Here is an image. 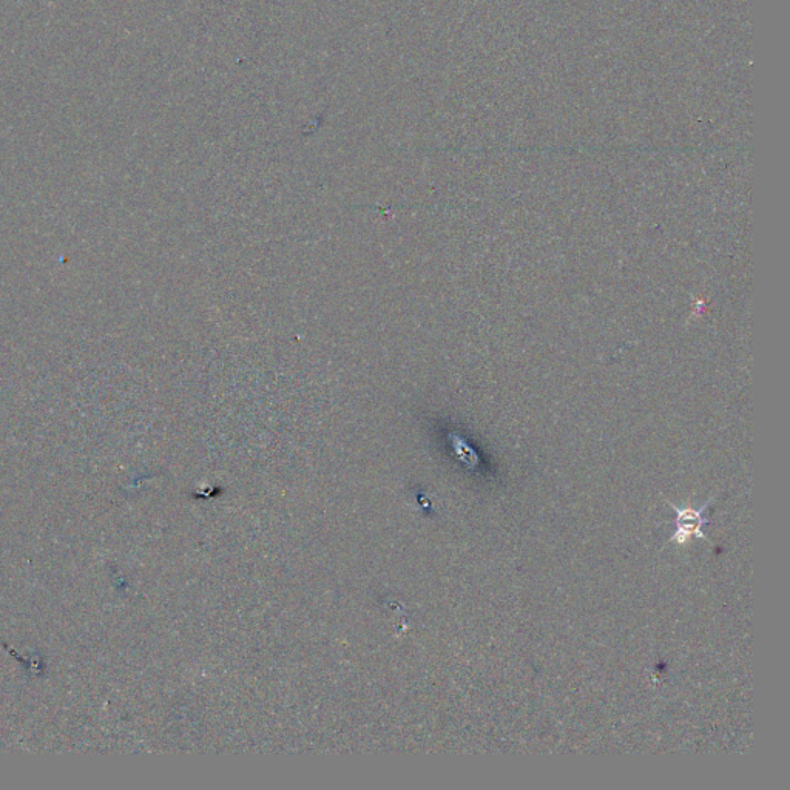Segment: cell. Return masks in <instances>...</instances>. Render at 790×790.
<instances>
[{"label": "cell", "mask_w": 790, "mask_h": 790, "mask_svg": "<svg viewBox=\"0 0 790 790\" xmlns=\"http://www.w3.org/2000/svg\"><path fill=\"white\" fill-rule=\"evenodd\" d=\"M713 499H715V496L710 497L706 504L699 508L678 507V505L673 504L670 500H666L667 504L672 507V510L675 511L676 514L675 533L670 537V544H675L676 547H686L690 537H698V539H703V541L712 544L707 534L704 533V525L710 522L709 519L704 517V513H706L707 508L712 504Z\"/></svg>", "instance_id": "1"}]
</instances>
